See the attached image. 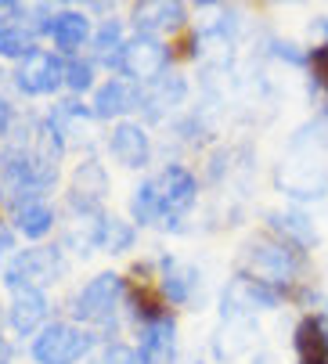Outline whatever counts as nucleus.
Here are the masks:
<instances>
[{"mask_svg":"<svg viewBox=\"0 0 328 364\" xmlns=\"http://www.w3.org/2000/svg\"><path fill=\"white\" fill-rule=\"evenodd\" d=\"M94 336L73 321H54V325H43L40 336L33 339L29 353L36 364H80L90 350H94Z\"/></svg>","mask_w":328,"mask_h":364,"instance_id":"nucleus-2","label":"nucleus"},{"mask_svg":"<svg viewBox=\"0 0 328 364\" xmlns=\"http://www.w3.org/2000/svg\"><path fill=\"white\" fill-rule=\"evenodd\" d=\"M105 191H108V173L97 159H87L76 166L73 173V184H69V202L80 217H97L101 213V202H105Z\"/></svg>","mask_w":328,"mask_h":364,"instance_id":"nucleus-7","label":"nucleus"},{"mask_svg":"<svg viewBox=\"0 0 328 364\" xmlns=\"http://www.w3.org/2000/svg\"><path fill=\"white\" fill-rule=\"evenodd\" d=\"M11 245H15L11 231H4V228H0V256H8V252H11Z\"/></svg>","mask_w":328,"mask_h":364,"instance_id":"nucleus-31","label":"nucleus"},{"mask_svg":"<svg viewBox=\"0 0 328 364\" xmlns=\"http://www.w3.org/2000/svg\"><path fill=\"white\" fill-rule=\"evenodd\" d=\"M22 4H0V58H29L33 55V33L26 29V22H15L11 15H18Z\"/></svg>","mask_w":328,"mask_h":364,"instance_id":"nucleus-17","label":"nucleus"},{"mask_svg":"<svg viewBox=\"0 0 328 364\" xmlns=\"http://www.w3.org/2000/svg\"><path fill=\"white\" fill-rule=\"evenodd\" d=\"M65 87L73 94H83L94 87V62H83V58H73L65 62Z\"/></svg>","mask_w":328,"mask_h":364,"instance_id":"nucleus-27","label":"nucleus"},{"mask_svg":"<svg viewBox=\"0 0 328 364\" xmlns=\"http://www.w3.org/2000/svg\"><path fill=\"white\" fill-rule=\"evenodd\" d=\"M195 285H199V271L191 264H184L177 256L162 259V292H166L170 303H188Z\"/></svg>","mask_w":328,"mask_h":364,"instance_id":"nucleus-19","label":"nucleus"},{"mask_svg":"<svg viewBox=\"0 0 328 364\" xmlns=\"http://www.w3.org/2000/svg\"><path fill=\"white\" fill-rule=\"evenodd\" d=\"M130 217L137 224H155L162 217V202H159V188L155 181H141L130 195Z\"/></svg>","mask_w":328,"mask_h":364,"instance_id":"nucleus-24","label":"nucleus"},{"mask_svg":"<svg viewBox=\"0 0 328 364\" xmlns=\"http://www.w3.org/2000/svg\"><path fill=\"white\" fill-rule=\"evenodd\" d=\"M123 26L116 22V18H105L101 26H97V33H94V50L97 55L112 65V69H120V50H123Z\"/></svg>","mask_w":328,"mask_h":364,"instance_id":"nucleus-25","label":"nucleus"},{"mask_svg":"<svg viewBox=\"0 0 328 364\" xmlns=\"http://www.w3.org/2000/svg\"><path fill=\"white\" fill-rule=\"evenodd\" d=\"M278 181L285 184V191L292 195V198H324V191H328V173L324 170H317L314 173V166L307 163V166H300V177H289V173H278Z\"/></svg>","mask_w":328,"mask_h":364,"instance_id":"nucleus-22","label":"nucleus"},{"mask_svg":"<svg viewBox=\"0 0 328 364\" xmlns=\"http://www.w3.org/2000/svg\"><path fill=\"white\" fill-rule=\"evenodd\" d=\"M11 119H15V116H11V105H8L4 97H0V137L11 130Z\"/></svg>","mask_w":328,"mask_h":364,"instance_id":"nucleus-30","label":"nucleus"},{"mask_svg":"<svg viewBox=\"0 0 328 364\" xmlns=\"http://www.w3.org/2000/svg\"><path fill=\"white\" fill-rule=\"evenodd\" d=\"M87 36H90L87 15H80V11H62V15H54L51 40H54V47H58V50H65V55H76Z\"/></svg>","mask_w":328,"mask_h":364,"instance_id":"nucleus-21","label":"nucleus"},{"mask_svg":"<svg viewBox=\"0 0 328 364\" xmlns=\"http://www.w3.org/2000/svg\"><path fill=\"white\" fill-rule=\"evenodd\" d=\"M130 109H141V90H134V87L123 83V80H108V83L97 87L90 112H94L97 119H120V116H127Z\"/></svg>","mask_w":328,"mask_h":364,"instance_id":"nucleus-16","label":"nucleus"},{"mask_svg":"<svg viewBox=\"0 0 328 364\" xmlns=\"http://www.w3.org/2000/svg\"><path fill=\"white\" fill-rule=\"evenodd\" d=\"M123 278L112 274V271H105L97 278H90L76 296H73V318L83 321V325H112L116 318V310L123 303Z\"/></svg>","mask_w":328,"mask_h":364,"instance_id":"nucleus-4","label":"nucleus"},{"mask_svg":"<svg viewBox=\"0 0 328 364\" xmlns=\"http://www.w3.org/2000/svg\"><path fill=\"white\" fill-rule=\"evenodd\" d=\"M155 188H159V202H162V217L188 213L191 205H195V198H199V181L191 177V170H184L177 163L159 173Z\"/></svg>","mask_w":328,"mask_h":364,"instance_id":"nucleus-9","label":"nucleus"},{"mask_svg":"<svg viewBox=\"0 0 328 364\" xmlns=\"http://www.w3.org/2000/svg\"><path fill=\"white\" fill-rule=\"evenodd\" d=\"M166 65H170L166 43L159 36H148V33H137L120 50V73L137 80V83H155L159 76H166Z\"/></svg>","mask_w":328,"mask_h":364,"instance_id":"nucleus-5","label":"nucleus"},{"mask_svg":"<svg viewBox=\"0 0 328 364\" xmlns=\"http://www.w3.org/2000/svg\"><path fill=\"white\" fill-rule=\"evenodd\" d=\"M65 271V259L62 249H51V245H36V249H22L11 256V264L4 267V285L15 289H47L62 278Z\"/></svg>","mask_w":328,"mask_h":364,"instance_id":"nucleus-3","label":"nucleus"},{"mask_svg":"<svg viewBox=\"0 0 328 364\" xmlns=\"http://www.w3.org/2000/svg\"><path fill=\"white\" fill-rule=\"evenodd\" d=\"M137 231L130 220H120V217H101V228H97V249L105 252H127L134 245Z\"/></svg>","mask_w":328,"mask_h":364,"instance_id":"nucleus-23","label":"nucleus"},{"mask_svg":"<svg viewBox=\"0 0 328 364\" xmlns=\"http://www.w3.org/2000/svg\"><path fill=\"white\" fill-rule=\"evenodd\" d=\"M0 364H11V346H8L4 336H0Z\"/></svg>","mask_w":328,"mask_h":364,"instance_id":"nucleus-32","label":"nucleus"},{"mask_svg":"<svg viewBox=\"0 0 328 364\" xmlns=\"http://www.w3.org/2000/svg\"><path fill=\"white\" fill-rule=\"evenodd\" d=\"M11 224H15V231H18L22 238L36 242V238L51 235V228H54V210H51L43 198H33V202H22V205H18Z\"/></svg>","mask_w":328,"mask_h":364,"instance_id":"nucleus-20","label":"nucleus"},{"mask_svg":"<svg viewBox=\"0 0 328 364\" xmlns=\"http://www.w3.org/2000/svg\"><path fill=\"white\" fill-rule=\"evenodd\" d=\"M65 83V62L58 58V55H51V50H33L29 58H22L18 62V69H15V87L22 90V94H54Z\"/></svg>","mask_w":328,"mask_h":364,"instance_id":"nucleus-6","label":"nucleus"},{"mask_svg":"<svg viewBox=\"0 0 328 364\" xmlns=\"http://www.w3.org/2000/svg\"><path fill=\"white\" fill-rule=\"evenodd\" d=\"M101 364H141V357H137V350H134V346L112 343V346H105V353H101Z\"/></svg>","mask_w":328,"mask_h":364,"instance_id":"nucleus-28","label":"nucleus"},{"mask_svg":"<svg viewBox=\"0 0 328 364\" xmlns=\"http://www.w3.org/2000/svg\"><path fill=\"white\" fill-rule=\"evenodd\" d=\"M253 364H270V360H267V357H256V360H253Z\"/></svg>","mask_w":328,"mask_h":364,"instance_id":"nucleus-34","label":"nucleus"},{"mask_svg":"<svg viewBox=\"0 0 328 364\" xmlns=\"http://www.w3.org/2000/svg\"><path fill=\"white\" fill-rule=\"evenodd\" d=\"M307 69H310V87H317L321 94H328V40L314 43L307 50Z\"/></svg>","mask_w":328,"mask_h":364,"instance_id":"nucleus-26","label":"nucleus"},{"mask_svg":"<svg viewBox=\"0 0 328 364\" xmlns=\"http://www.w3.org/2000/svg\"><path fill=\"white\" fill-rule=\"evenodd\" d=\"M285 292H278L275 285H263L256 278L238 274L228 289H224V318L228 314H249V310H275L282 303Z\"/></svg>","mask_w":328,"mask_h":364,"instance_id":"nucleus-8","label":"nucleus"},{"mask_svg":"<svg viewBox=\"0 0 328 364\" xmlns=\"http://www.w3.org/2000/svg\"><path fill=\"white\" fill-rule=\"evenodd\" d=\"M174 332H177V325H174L170 314L141 325V339H137L141 364H174V353H177V336Z\"/></svg>","mask_w":328,"mask_h":364,"instance_id":"nucleus-12","label":"nucleus"},{"mask_svg":"<svg viewBox=\"0 0 328 364\" xmlns=\"http://www.w3.org/2000/svg\"><path fill=\"white\" fill-rule=\"evenodd\" d=\"M8 321L18 336H33L47 321V296L40 289H15L11 306H8Z\"/></svg>","mask_w":328,"mask_h":364,"instance_id":"nucleus-14","label":"nucleus"},{"mask_svg":"<svg viewBox=\"0 0 328 364\" xmlns=\"http://www.w3.org/2000/svg\"><path fill=\"white\" fill-rule=\"evenodd\" d=\"M108 151H112L116 163H123L127 170H144L148 159H152V141H148L141 123H116L112 137H108Z\"/></svg>","mask_w":328,"mask_h":364,"instance_id":"nucleus-11","label":"nucleus"},{"mask_svg":"<svg viewBox=\"0 0 328 364\" xmlns=\"http://www.w3.org/2000/svg\"><path fill=\"white\" fill-rule=\"evenodd\" d=\"M270 50H275L278 58L292 62V65H307V55H303V50H296V43H282V40H275V43H270Z\"/></svg>","mask_w":328,"mask_h":364,"instance_id":"nucleus-29","label":"nucleus"},{"mask_svg":"<svg viewBox=\"0 0 328 364\" xmlns=\"http://www.w3.org/2000/svg\"><path fill=\"white\" fill-rule=\"evenodd\" d=\"M184 94H188L184 76L166 73V76H159L155 83H148V87L141 90V109H144V116H148V119H162L166 112H174V109L181 105Z\"/></svg>","mask_w":328,"mask_h":364,"instance_id":"nucleus-13","label":"nucleus"},{"mask_svg":"<svg viewBox=\"0 0 328 364\" xmlns=\"http://www.w3.org/2000/svg\"><path fill=\"white\" fill-rule=\"evenodd\" d=\"M270 220V228H275L278 235H282V242L285 245H292V249H310V245H317V231H314V220L307 217V213H300V210H289V213H270L267 217Z\"/></svg>","mask_w":328,"mask_h":364,"instance_id":"nucleus-18","label":"nucleus"},{"mask_svg":"<svg viewBox=\"0 0 328 364\" xmlns=\"http://www.w3.org/2000/svg\"><path fill=\"white\" fill-rule=\"evenodd\" d=\"M292 346L300 364H328V303L324 310H314L296 325Z\"/></svg>","mask_w":328,"mask_h":364,"instance_id":"nucleus-10","label":"nucleus"},{"mask_svg":"<svg viewBox=\"0 0 328 364\" xmlns=\"http://www.w3.org/2000/svg\"><path fill=\"white\" fill-rule=\"evenodd\" d=\"M296 271H300V249L285 242H249L238 259V274L275 285L278 292H289V282L296 278Z\"/></svg>","mask_w":328,"mask_h":364,"instance_id":"nucleus-1","label":"nucleus"},{"mask_svg":"<svg viewBox=\"0 0 328 364\" xmlns=\"http://www.w3.org/2000/svg\"><path fill=\"white\" fill-rule=\"evenodd\" d=\"M184 18H188V11H184V4H170V0H144V4H134V26L141 29V33H155V29H166V33H177L181 26H184Z\"/></svg>","mask_w":328,"mask_h":364,"instance_id":"nucleus-15","label":"nucleus"},{"mask_svg":"<svg viewBox=\"0 0 328 364\" xmlns=\"http://www.w3.org/2000/svg\"><path fill=\"white\" fill-rule=\"evenodd\" d=\"M314 26H317V29H321V33H324V36H328V18H317V22H314Z\"/></svg>","mask_w":328,"mask_h":364,"instance_id":"nucleus-33","label":"nucleus"}]
</instances>
